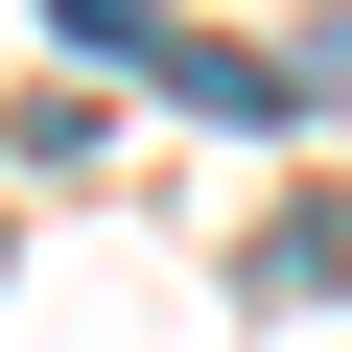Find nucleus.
<instances>
[{
    "instance_id": "nucleus-1",
    "label": "nucleus",
    "mask_w": 352,
    "mask_h": 352,
    "mask_svg": "<svg viewBox=\"0 0 352 352\" xmlns=\"http://www.w3.org/2000/svg\"><path fill=\"white\" fill-rule=\"evenodd\" d=\"M352 282V212H258V305H329Z\"/></svg>"
},
{
    "instance_id": "nucleus-2",
    "label": "nucleus",
    "mask_w": 352,
    "mask_h": 352,
    "mask_svg": "<svg viewBox=\"0 0 352 352\" xmlns=\"http://www.w3.org/2000/svg\"><path fill=\"white\" fill-rule=\"evenodd\" d=\"M282 94H329V118H352V0H329V24H305V71H282Z\"/></svg>"
}]
</instances>
